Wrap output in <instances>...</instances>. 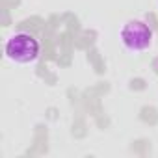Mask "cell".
<instances>
[{
    "label": "cell",
    "instance_id": "6da1fadb",
    "mask_svg": "<svg viewBox=\"0 0 158 158\" xmlns=\"http://www.w3.org/2000/svg\"><path fill=\"white\" fill-rule=\"evenodd\" d=\"M4 56L13 63H21V65L34 63L39 58V41L28 32L13 34L6 41Z\"/></svg>",
    "mask_w": 158,
    "mask_h": 158
},
{
    "label": "cell",
    "instance_id": "7a4b0ae2",
    "mask_svg": "<svg viewBox=\"0 0 158 158\" xmlns=\"http://www.w3.org/2000/svg\"><path fill=\"white\" fill-rule=\"evenodd\" d=\"M119 39L128 52H134V54L145 52L152 45V30L143 21L134 19V21H128L123 24V28L119 32Z\"/></svg>",
    "mask_w": 158,
    "mask_h": 158
}]
</instances>
